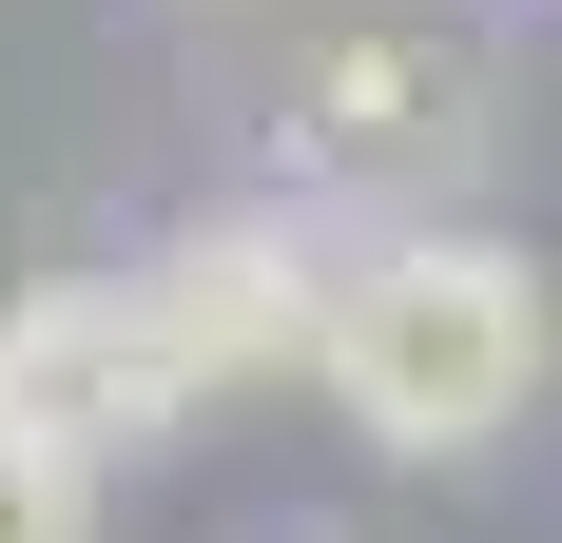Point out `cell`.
<instances>
[{
    "mask_svg": "<svg viewBox=\"0 0 562 543\" xmlns=\"http://www.w3.org/2000/svg\"><path fill=\"white\" fill-rule=\"evenodd\" d=\"M562 369V311H543V253L485 214H369L349 233V291H330V408L389 466H485V446L543 408Z\"/></svg>",
    "mask_w": 562,
    "mask_h": 543,
    "instance_id": "obj_1",
    "label": "cell"
},
{
    "mask_svg": "<svg viewBox=\"0 0 562 543\" xmlns=\"http://www.w3.org/2000/svg\"><path fill=\"white\" fill-rule=\"evenodd\" d=\"M330 291H349V233L291 214V195L175 214L156 253H136V311H156V350L194 369V408H214V388H291V369H330Z\"/></svg>",
    "mask_w": 562,
    "mask_h": 543,
    "instance_id": "obj_2",
    "label": "cell"
},
{
    "mask_svg": "<svg viewBox=\"0 0 562 543\" xmlns=\"http://www.w3.org/2000/svg\"><path fill=\"white\" fill-rule=\"evenodd\" d=\"M0 428L78 446V466H116V446H175V428H194V369L156 350L136 272H40V291H0Z\"/></svg>",
    "mask_w": 562,
    "mask_h": 543,
    "instance_id": "obj_3",
    "label": "cell"
},
{
    "mask_svg": "<svg viewBox=\"0 0 562 543\" xmlns=\"http://www.w3.org/2000/svg\"><path fill=\"white\" fill-rule=\"evenodd\" d=\"M465 156V78L427 40H330L291 78V214L311 195H427Z\"/></svg>",
    "mask_w": 562,
    "mask_h": 543,
    "instance_id": "obj_4",
    "label": "cell"
},
{
    "mask_svg": "<svg viewBox=\"0 0 562 543\" xmlns=\"http://www.w3.org/2000/svg\"><path fill=\"white\" fill-rule=\"evenodd\" d=\"M0 543H98V466L40 428H0Z\"/></svg>",
    "mask_w": 562,
    "mask_h": 543,
    "instance_id": "obj_5",
    "label": "cell"
},
{
    "mask_svg": "<svg viewBox=\"0 0 562 543\" xmlns=\"http://www.w3.org/2000/svg\"><path fill=\"white\" fill-rule=\"evenodd\" d=\"M272 543H330V524H272Z\"/></svg>",
    "mask_w": 562,
    "mask_h": 543,
    "instance_id": "obj_6",
    "label": "cell"
}]
</instances>
